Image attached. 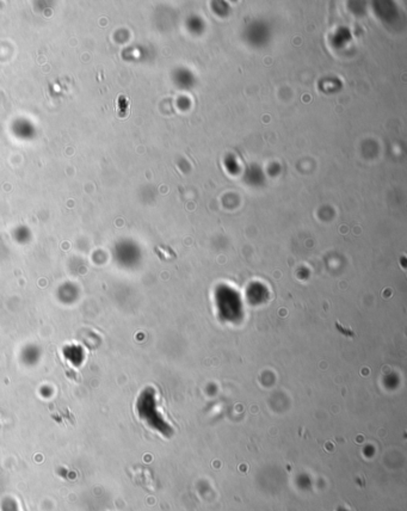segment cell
<instances>
[{"instance_id":"obj_1","label":"cell","mask_w":407,"mask_h":511,"mask_svg":"<svg viewBox=\"0 0 407 511\" xmlns=\"http://www.w3.org/2000/svg\"><path fill=\"white\" fill-rule=\"evenodd\" d=\"M0 510L2 511H20L18 503L16 502L15 499L11 498V497H8L3 500L2 504H0Z\"/></svg>"}]
</instances>
